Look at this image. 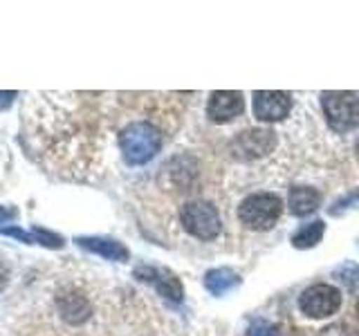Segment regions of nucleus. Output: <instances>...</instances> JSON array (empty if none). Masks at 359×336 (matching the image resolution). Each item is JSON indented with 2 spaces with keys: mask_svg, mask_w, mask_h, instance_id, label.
<instances>
[{
  "mask_svg": "<svg viewBox=\"0 0 359 336\" xmlns=\"http://www.w3.org/2000/svg\"><path fill=\"white\" fill-rule=\"evenodd\" d=\"M357 314H359V300H357Z\"/></svg>",
  "mask_w": 359,
  "mask_h": 336,
  "instance_id": "obj_22",
  "label": "nucleus"
},
{
  "mask_svg": "<svg viewBox=\"0 0 359 336\" xmlns=\"http://www.w3.org/2000/svg\"><path fill=\"white\" fill-rule=\"evenodd\" d=\"M292 108V99L280 90H258L254 92V117L258 121H280L287 117Z\"/></svg>",
  "mask_w": 359,
  "mask_h": 336,
  "instance_id": "obj_6",
  "label": "nucleus"
},
{
  "mask_svg": "<svg viewBox=\"0 0 359 336\" xmlns=\"http://www.w3.org/2000/svg\"><path fill=\"white\" fill-rule=\"evenodd\" d=\"M341 305V294L339 289L332 285H312L301 294L299 307L301 312L310 318H325L339 309Z\"/></svg>",
  "mask_w": 359,
  "mask_h": 336,
  "instance_id": "obj_5",
  "label": "nucleus"
},
{
  "mask_svg": "<svg viewBox=\"0 0 359 336\" xmlns=\"http://www.w3.org/2000/svg\"><path fill=\"white\" fill-rule=\"evenodd\" d=\"M56 305H59V312L61 316L67 321V323H83L88 316H90V302L81 296V294H63L59 300H56Z\"/></svg>",
  "mask_w": 359,
  "mask_h": 336,
  "instance_id": "obj_13",
  "label": "nucleus"
},
{
  "mask_svg": "<svg viewBox=\"0 0 359 336\" xmlns=\"http://www.w3.org/2000/svg\"><path fill=\"white\" fill-rule=\"evenodd\" d=\"M323 115L328 119L330 128L337 132H346L359 123V99L353 92H323L321 94Z\"/></svg>",
  "mask_w": 359,
  "mask_h": 336,
  "instance_id": "obj_3",
  "label": "nucleus"
},
{
  "mask_svg": "<svg viewBox=\"0 0 359 336\" xmlns=\"http://www.w3.org/2000/svg\"><path fill=\"white\" fill-rule=\"evenodd\" d=\"M290 211L292 216L297 218H303V216H310V213H314L319 209L321 204V193L314 188H308V186H297L290 190Z\"/></svg>",
  "mask_w": 359,
  "mask_h": 336,
  "instance_id": "obj_12",
  "label": "nucleus"
},
{
  "mask_svg": "<svg viewBox=\"0 0 359 336\" xmlns=\"http://www.w3.org/2000/svg\"><path fill=\"white\" fill-rule=\"evenodd\" d=\"M5 278H7V272H5V267H3V265H0V287H3V285H5Z\"/></svg>",
  "mask_w": 359,
  "mask_h": 336,
  "instance_id": "obj_20",
  "label": "nucleus"
},
{
  "mask_svg": "<svg viewBox=\"0 0 359 336\" xmlns=\"http://www.w3.org/2000/svg\"><path fill=\"white\" fill-rule=\"evenodd\" d=\"M241 283V276L233 272L229 267H218V269H211L205 276V287L211 291V294L222 296L227 294L229 289H233L236 285Z\"/></svg>",
  "mask_w": 359,
  "mask_h": 336,
  "instance_id": "obj_14",
  "label": "nucleus"
},
{
  "mask_svg": "<svg viewBox=\"0 0 359 336\" xmlns=\"http://www.w3.org/2000/svg\"><path fill=\"white\" fill-rule=\"evenodd\" d=\"M18 216V211L14 206H0V224H5L9 220H14Z\"/></svg>",
  "mask_w": 359,
  "mask_h": 336,
  "instance_id": "obj_18",
  "label": "nucleus"
},
{
  "mask_svg": "<svg viewBox=\"0 0 359 336\" xmlns=\"http://www.w3.org/2000/svg\"><path fill=\"white\" fill-rule=\"evenodd\" d=\"M323 231H325V224L321 220H314L310 224H303V227L294 235H292V244H294L297 249H310V246L321 242Z\"/></svg>",
  "mask_w": 359,
  "mask_h": 336,
  "instance_id": "obj_15",
  "label": "nucleus"
},
{
  "mask_svg": "<svg viewBox=\"0 0 359 336\" xmlns=\"http://www.w3.org/2000/svg\"><path fill=\"white\" fill-rule=\"evenodd\" d=\"M334 278H337V280H341V283H344L346 287H355V285L359 283V267L353 265V262H346V265H341V267L334 272Z\"/></svg>",
  "mask_w": 359,
  "mask_h": 336,
  "instance_id": "obj_16",
  "label": "nucleus"
},
{
  "mask_svg": "<svg viewBox=\"0 0 359 336\" xmlns=\"http://www.w3.org/2000/svg\"><path fill=\"white\" fill-rule=\"evenodd\" d=\"M247 336H278V330L267 321H254L247 330Z\"/></svg>",
  "mask_w": 359,
  "mask_h": 336,
  "instance_id": "obj_17",
  "label": "nucleus"
},
{
  "mask_svg": "<svg viewBox=\"0 0 359 336\" xmlns=\"http://www.w3.org/2000/svg\"><path fill=\"white\" fill-rule=\"evenodd\" d=\"M180 220H182L184 229L200 240L218 238L222 229L218 211L209 202H187L182 211H180Z\"/></svg>",
  "mask_w": 359,
  "mask_h": 336,
  "instance_id": "obj_4",
  "label": "nucleus"
},
{
  "mask_svg": "<svg viewBox=\"0 0 359 336\" xmlns=\"http://www.w3.org/2000/svg\"><path fill=\"white\" fill-rule=\"evenodd\" d=\"M243 112V94L233 92V90H216L209 97V106H207V115L211 121L224 123L231 121L233 117H238Z\"/></svg>",
  "mask_w": 359,
  "mask_h": 336,
  "instance_id": "obj_9",
  "label": "nucleus"
},
{
  "mask_svg": "<svg viewBox=\"0 0 359 336\" xmlns=\"http://www.w3.org/2000/svg\"><path fill=\"white\" fill-rule=\"evenodd\" d=\"M355 153H357V160H359V137H357V144H355Z\"/></svg>",
  "mask_w": 359,
  "mask_h": 336,
  "instance_id": "obj_21",
  "label": "nucleus"
},
{
  "mask_svg": "<svg viewBox=\"0 0 359 336\" xmlns=\"http://www.w3.org/2000/svg\"><path fill=\"white\" fill-rule=\"evenodd\" d=\"M274 148V132L269 130H245L231 141V153L238 160H254Z\"/></svg>",
  "mask_w": 359,
  "mask_h": 336,
  "instance_id": "obj_7",
  "label": "nucleus"
},
{
  "mask_svg": "<svg viewBox=\"0 0 359 336\" xmlns=\"http://www.w3.org/2000/svg\"><path fill=\"white\" fill-rule=\"evenodd\" d=\"M9 97H16V92H3V94H0V106L7 108V106L11 104V99H9Z\"/></svg>",
  "mask_w": 359,
  "mask_h": 336,
  "instance_id": "obj_19",
  "label": "nucleus"
},
{
  "mask_svg": "<svg viewBox=\"0 0 359 336\" xmlns=\"http://www.w3.org/2000/svg\"><path fill=\"white\" fill-rule=\"evenodd\" d=\"M76 244L83 246V249L93 251L101 258H108V260H128V249L117 240L110 238H76Z\"/></svg>",
  "mask_w": 359,
  "mask_h": 336,
  "instance_id": "obj_11",
  "label": "nucleus"
},
{
  "mask_svg": "<svg viewBox=\"0 0 359 336\" xmlns=\"http://www.w3.org/2000/svg\"><path fill=\"white\" fill-rule=\"evenodd\" d=\"M283 202L274 193H254L245 197L238 206V218L247 229L267 231L274 227V222L280 218Z\"/></svg>",
  "mask_w": 359,
  "mask_h": 336,
  "instance_id": "obj_2",
  "label": "nucleus"
},
{
  "mask_svg": "<svg viewBox=\"0 0 359 336\" xmlns=\"http://www.w3.org/2000/svg\"><path fill=\"white\" fill-rule=\"evenodd\" d=\"M0 233L3 235H11V238H16L20 242H27V244H41V246H48V249H61V246L65 244L61 235H56L52 231H45V229H18V227H5L0 229Z\"/></svg>",
  "mask_w": 359,
  "mask_h": 336,
  "instance_id": "obj_10",
  "label": "nucleus"
},
{
  "mask_svg": "<svg viewBox=\"0 0 359 336\" xmlns=\"http://www.w3.org/2000/svg\"><path fill=\"white\" fill-rule=\"evenodd\" d=\"M160 146H162L160 130L146 121H135L123 128L119 134V148L123 153V160L133 166L151 162L160 153Z\"/></svg>",
  "mask_w": 359,
  "mask_h": 336,
  "instance_id": "obj_1",
  "label": "nucleus"
},
{
  "mask_svg": "<svg viewBox=\"0 0 359 336\" xmlns=\"http://www.w3.org/2000/svg\"><path fill=\"white\" fill-rule=\"evenodd\" d=\"M137 278L146 280V283H151L164 298L173 300V302H180L184 296V289H182V283H180V278L168 272L164 267H140L137 272Z\"/></svg>",
  "mask_w": 359,
  "mask_h": 336,
  "instance_id": "obj_8",
  "label": "nucleus"
}]
</instances>
